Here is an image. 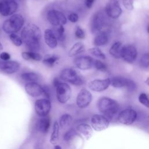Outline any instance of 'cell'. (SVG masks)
Listing matches in <instances>:
<instances>
[{"label": "cell", "mask_w": 149, "mask_h": 149, "mask_svg": "<svg viewBox=\"0 0 149 149\" xmlns=\"http://www.w3.org/2000/svg\"><path fill=\"white\" fill-rule=\"evenodd\" d=\"M41 36L40 28L33 23L26 25L20 33V37L28 51L33 52H38L40 50Z\"/></svg>", "instance_id": "obj_1"}, {"label": "cell", "mask_w": 149, "mask_h": 149, "mask_svg": "<svg viewBox=\"0 0 149 149\" xmlns=\"http://www.w3.org/2000/svg\"><path fill=\"white\" fill-rule=\"evenodd\" d=\"M99 111L109 120L113 119L119 113V105L116 101L107 97H102L97 102Z\"/></svg>", "instance_id": "obj_2"}, {"label": "cell", "mask_w": 149, "mask_h": 149, "mask_svg": "<svg viewBox=\"0 0 149 149\" xmlns=\"http://www.w3.org/2000/svg\"><path fill=\"white\" fill-rule=\"evenodd\" d=\"M24 24V18L20 13H15L7 19L2 24V30L6 34L17 33L23 29Z\"/></svg>", "instance_id": "obj_3"}, {"label": "cell", "mask_w": 149, "mask_h": 149, "mask_svg": "<svg viewBox=\"0 0 149 149\" xmlns=\"http://www.w3.org/2000/svg\"><path fill=\"white\" fill-rule=\"evenodd\" d=\"M59 78L64 82L76 86H81L85 83V80L83 76L76 68L72 67L62 69L60 73Z\"/></svg>", "instance_id": "obj_4"}, {"label": "cell", "mask_w": 149, "mask_h": 149, "mask_svg": "<svg viewBox=\"0 0 149 149\" xmlns=\"http://www.w3.org/2000/svg\"><path fill=\"white\" fill-rule=\"evenodd\" d=\"M48 22L54 27L65 25L67 23V17L61 11L52 9L47 11L46 15Z\"/></svg>", "instance_id": "obj_5"}, {"label": "cell", "mask_w": 149, "mask_h": 149, "mask_svg": "<svg viewBox=\"0 0 149 149\" xmlns=\"http://www.w3.org/2000/svg\"><path fill=\"white\" fill-rule=\"evenodd\" d=\"M56 97L61 104L66 103L71 97L72 89L68 83L61 81L55 88Z\"/></svg>", "instance_id": "obj_6"}, {"label": "cell", "mask_w": 149, "mask_h": 149, "mask_svg": "<svg viewBox=\"0 0 149 149\" xmlns=\"http://www.w3.org/2000/svg\"><path fill=\"white\" fill-rule=\"evenodd\" d=\"M18 8L19 5L15 0H0V14L2 16H10L16 13Z\"/></svg>", "instance_id": "obj_7"}, {"label": "cell", "mask_w": 149, "mask_h": 149, "mask_svg": "<svg viewBox=\"0 0 149 149\" xmlns=\"http://www.w3.org/2000/svg\"><path fill=\"white\" fill-rule=\"evenodd\" d=\"M51 109L50 100L44 98H40L36 100L34 103V110L36 114L40 117L47 116Z\"/></svg>", "instance_id": "obj_8"}, {"label": "cell", "mask_w": 149, "mask_h": 149, "mask_svg": "<svg viewBox=\"0 0 149 149\" xmlns=\"http://www.w3.org/2000/svg\"><path fill=\"white\" fill-rule=\"evenodd\" d=\"M91 125L94 130L102 131L108 127L109 120L103 115L94 114L91 119Z\"/></svg>", "instance_id": "obj_9"}, {"label": "cell", "mask_w": 149, "mask_h": 149, "mask_svg": "<svg viewBox=\"0 0 149 149\" xmlns=\"http://www.w3.org/2000/svg\"><path fill=\"white\" fill-rule=\"evenodd\" d=\"M93 96L91 92L86 88H81L76 99V103L77 106L81 109L87 108L91 102Z\"/></svg>", "instance_id": "obj_10"}, {"label": "cell", "mask_w": 149, "mask_h": 149, "mask_svg": "<svg viewBox=\"0 0 149 149\" xmlns=\"http://www.w3.org/2000/svg\"><path fill=\"white\" fill-rule=\"evenodd\" d=\"M94 59L90 56L80 55L73 59V63L76 68L81 70H86L94 67Z\"/></svg>", "instance_id": "obj_11"}, {"label": "cell", "mask_w": 149, "mask_h": 149, "mask_svg": "<svg viewBox=\"0 0 149 149\" xmlns=\"http://www.w3.org/2000/svg\"><path fill=\"white\" fill-rule=\"evenodd\" d=\"M105 18L101 12L95 13L90 21V30L93 34H98L102 31L104 26Z\"/></svg>", "instance_id": "obj_12"}, {"label": "cell", "mask_w": 149, "mask_h": 149, "mask_svg": "<svg viewBox=\"0 0 149 149\" xmlns=\"http://www.w3.org/2000/svg\"><path fill=\"white\" fill-rule=\"evenodd\" d=\"M137 116V112L134 109H125L119 112L118 116V120L123 125H130L135 122Z\"/></svg>", "instance_id": "obj_13"}, {"label": "cell", "mask_w": 149, "mask_h": 149, "mask_svg": "<svg viewBox=\"0 0 149 149\" xmlns=\"http://www.w3.org/2000/svg\"><path fill=\"white\" fill-rule=\"evenodd\" d=\"M107 15L113 19L119 18L122 13V9L118 0H110L106 5Z\"/></svg>", "instance_id": "obj_14"}, {"label": "cell", "mask_w": 149, "mask_h": 149, "mask_svg": "<svg viewBox=\"0 0 149 149\" xmlns=\"http://www.w3.org/2000/svg\"><path fill=\"white\" fill-rule=\"evenodd\" d=\"M111 85L110 78L104 79H94L88 82V87L90 90L95 92H102L107 90Z\"/></svg>", "instance_id": "obj_15"}, {"label": "cell", "mask_w": 149, "mask_h": 149, "mask_svg": "<svg viewBox=\"0 0 149 149\" xmlns=\"http://www.w3.org/2000/svg\"><path fill=\"white\" fill-rule=\"evenodd\" d=\"M137 56V51L133 44H127L123 47L122 58L129 63H133Z\"/></svg>", "instance_id": "obj_16"}, {"label": "cell", "mask_w": 149, "mask_h": 149, "mask_svg": "<svg viewBox=\"0 0 149 149\" xmlns=\"http://www.w3.org/2000/svg\"><path fill=\"white\" fill-rule=\"evenodd\" d=\"M20 68V63L17 61L9 60L0 62V70L7 74H12L19 71Z\"/></svg>", "instance_id": "obj_17"}, {"label": "cell", "mask_w": 149, "mask_h": 149, "mask_svg": "<svg viewBox=\"0 0 149 149\" xmlns=\"http://www.w3.org/2000/svg\"><path fill=\"white\" fill-rule=\"evenodd\" d=\"M26 93L30 97L36 98L42 95L43 87L38 82H29L24 85Z\"/></svg>", "instance_id": "obj_18"}, {"label": "cell", "mask_w": 149, "mask_h": 149, "mask_svg": "<svg viewBox=\"0 0 149 149\" xmlns=\"http://www.w3.org/2000/svg\"><path fill=\"white\" fill-rule=\"evenodd\" d=\"M44 39L46 45L51 49H54L58 46V40L52 29H47L44 31Z\"/></svg>", "instance_id": "obj_19"}, {"label": "cell", "mask_w": 149, "mask_h": 149, "mask_svg": "<svg viewBox=\"0 0 149 149\" xmlns=\"http://www.w3.org/2000/svg\"><path fill=\"white\" fill-rule=\"evenodd\" d=\"M51 125V119L47 115L45 116L41 117L38 119L36 123L37 130L42 134L48 133Z\"/></svg>", "instance_id": "obj_20"}, {"label": "cell", "mask_w": 149, "mask_h": 149, "mask_svg": "<svg viewBox=\"0 0 149 149\" xmlns=\"http://www.w3.org/2000/svg\"><path fill=\"white\" fill-rule=\"evenodd\" d=\"M109 40L108 33L105 31H101L96 34L93 40V45L95 47H101L107 44Z\"/></svg>", "instance_id": "obj_21"}, {"label": "cell", "mask_w": 149, "mask_h": 149, "mask_svg": "<svg viewBox=\"0 0 149 149\" xmlns=\"http://www.w3.org/2000/svg\"><path fill=\"white\" fill-rule=\"evenodd\" d=\"M77 132L81 134L85 139L88 140L93 135V128L86 123H80L78 125L76 129Z\"/></svg>", "instance_id": "obj_22"}, {"label": "cell", "mask_w": 149, "mask_h": 149, "mask_svg": "<svg viewBox=\"0 0 149 149\" xmlns=\"http://www.w3.org/2000/svg\"><path fill=\"white\" fill-rule=\"evenodd\" d=\"M123 47L122 42L120 41L114 42L109 48V52L110 55L115 59L121 58Z\"/></svg>", "instance_id": "obj_23"}, {"label": "cell", "mask_w": 149, "mask_h": 149, "mask_svg": "<svg viewBox=\"0 0 149 149\" xmlns=\"http://www.w3.org/2000/svg\"><path fill=\"white\" fill-rule=\"evenodd\" d=\"M85 51V46L81 42H76L70 48L68 51V55L69 57L76 56L77 55L81 54Z\"/></svg>", "instance_id": "obj_24"}, {"label": "cell", "mask_w": 149, "mask_h": 149, "mask_svg": "<svg viewBox=\"0 0 149 149\" xmlns=\"http://www.w3.org/2000/svg\"><path fill=\"white\" fill-rule=\"evenodd\" d=\"M22 57L26 61H40L42 60V55L38 52H33L30 51H23L21 54Z\"/></svg>", "instance_id": "obj_25"}, {"label": "cell", "mask_w": 149, "mask_h": 149, "mask_svg": "<svg viewBox=\"0 0 149 149\" xmlns=\"http://www.w3.org/2000/svg\"><path fill=\"white\" fill-rule=\"evenodd\" d=\"M111 85L115 88H123L127 85L128 79L122 76H115L110 79Z\"/></svg>", "instance_id": "obj_26"}, {"label": "cell", "mask_w": 149, "mask_h": 149, "mask_svg": "<svg viewBox=\"0 0 149 149\" xmlns=\"http://www.w3.org/2000/svg\"><path fill=\"white\" fill-rule=\"evenodd\" d=\"M20 78L26 81L29 82H38L40 80V75L34 72H25L20 74Z\"/></svg>", "instance_id": "obj_27"}, {"label": "cell", "mask_w": 149, "mask_h": 149, "mask_svg": "<svg viewBox=\"0 0 149 149\" xmlns=\"http://www.w3.org/2000/svg\"><path fill=\"white\" fill-rule=\"evenodd\" d=\"M59 56L55 54L47 55L42 60V63L48 68L53 67L59 60Z\"/></svg>", "instance_id": "obj_28"}, {"label": "cell", "mask_w": 149, "mask_h": 149, "mask_svg": "<svg viewBox=\"0 0 149 149\" xmlns=\"http://www.w3.org/2000/svg\"><path fill=\"white\" fill-rule=\"evenodd\" d=\"M59 125L57 121H55L53 126L52 131L50 137V143L52 144H56L59 140Z\"/></svg>", "instance_id": "obj_29"}, {"label": "cell", "mask_w": 149, "mask_h": 149, "mask_svg": "<svg viewBox=\"0 0 149 149\" xmlns=\"http://www.w3.org/2000/svg\"><path fill=\"white\" fill-rule=\"evenodd\" d=\"M72 116L69 113H65L61 115L59 120V125L61 128H65L70 126L72 122Z\"/></svg>", "instance_id": "obj_30"}, {"label": "cell", "mask_w": 149, "mask_h": 149, "mask_svg": "<svg viewBox=\"0 0 149 149\" xmlns=\"http://www.w3.org/2000/svg\"><path fill=\"white\" fill-rule=\"evenodd\" d=\"M58 41L60 42H64L66 39L65 35V29L63 25H61L57 27H55V29L53 30Z\"/></svg>", "instance_id": "obj_31"}, {"label": "cell", "mask_w": 149, "mask_h": 149, "mask_svg": "<svg viewBox=\"0 0 149 149\" xmlns=\"http://www.w3.org/2000/svg\"><path fill=\"white\" fill-rule=\"evenodd\" d=\"M88 51L91 55H93L94 56L97 58H100L101 59H105L106 58V56L104 52L99 48L97 47L89 48L88 49Z\"/></svg>", "instance_id": "obj_32"}, {"label": "cell", "mask_w": 149, "mask_h": 149, "mask_svg": "<svg viewBox=\"0 0 149 149\" xmlns=\"http://www.w3.org/2000/svg\"><path fill=\"white\" fill-rule=\"evenodd\" d=\"M9 37L11 42L16 47H20L22 45L23 42L20 36L17 35L16 33H12L9 35Z\"/></svg>", "instance_id": "obj_33"}, {"label": "cell", "mask_w": 149, "mask_h": 149, "mask_svg": "<svg viewBox=\"0 0 149 149\" xmlns=\"http://www.w3.org/2000/svg\"><path fill=\"white\" fill-rule=\"evenodd\" d=\"M139 66L143 69L149 68V53H144L139 60Z\"/></svg>", "instance_id": "obj_34"}, {"label": "cell", "mask_w": 149, "mask_h": 149, "mask_svg": "<svg viewBox=\"0 0 149 149\" xmlns=\"http://www.w3.org/2000/svg\"><path fill=\"white\" fill-rule=\"evenodd\" d=\"M77 131L76 129L73 128H71L69 129L64 134L63 136V140L65 141L68 143L71 141L74 137L77 135Z\"/></svg>", "instance_id": "obj_35"}, {"label": "cell", "mask_w": 149, "mask_h": 149, "mask_svg": "<svg viewBox=\"0 0 149 149\" xmlns=\"http://www.w3.org/2000/svg\"><path fill=\"white\" fill-rule=\"evenodd\" d=\"M94 67L99 71L101 72H106L107 70V65L102 62L99 59H94Z\"/></svg>", "instance_id": "obj_36"}, {"label": "cell", "mask_w": 149, "mask_h": 149, "mask_svg": "<svg viewBox=\"0 0 149 149\" xmlns=\"http://www.w3.org/2000/svg\"><path fill=\"white\" fill-rule=\"evenodd\" d=\"M74 36L78 39L83 40L86 37V33L84 30L80 26L77 25L74 28Z\"/></svg>", "instance_id": "obj_37"}, {"label": "cell", "mask_w": 149, "mask_h": 149, "mask_svg": "<svg viewBox=\"0 0 149 149\" xmlns=\"http://www.w3.org/2000/svg\"><path fill=\"white\" fill-rule=\"evenodd\" d=\"M139 101L141 104L147 108H149V98L146 93H142L139 95Z\"/></svg>", "instance_id": "obj_38"}, {"label": "cell", "mask_w": 149, "mask_h": 149, "mask_svg": "<svg viewBox=\"0 0 149 149\" xmlns=\"http://www.w3.org/2000/svg\"><path fill=\"white\" fill-rule=\"evenodd\" d=\"M126 88L129 91H134L137 88V85L133 80L130 79H128V81H127V83L126 86Z\"/></svg>", "instance_id": "obj_39"}, {"label": "cell", "mask_w": 149, "mask_h": 149, "mask_svg": "<svg viewBox=\"0 0 149 149\" xmlns=\"http://www.w3.org/2000/svg\"><path fill=\"white\" fill-rule=\"evenodd\" d=\"M42 87H43L42 95L45 97V98L50 100L51 97V91L49 87L47 85L42 86Z\"/></svg>", "instance_id": "obj_40"}, {"label": "cell", "mask_w": 149, "mask_h": 149, "mask_svg": "<svg viewBox=\"0 0 149 149\" xmlns=\"http://www.w3.org/2000/svg\"><path fill=\"white\" fill-rule=\"evenodd\" d=\"M124 7L128 10H132L134 8L133 0H122Z\"/></svg>", "instance_id": "obj_41"}, {"label": "cell", "mask_w": 149, "mask_h": 149, "mask_svg": "<svg viewBox=\"0 0 149 149\" xmlns=\"http://www.w3.org/2000/svg\"><path fill=\"white\" fill-rule=\"evenodd\" d=\"M79 19V16L77 13L75 12H71L69 14L68 16V19L69 22L73 23H75L78 22Z\"/></svg>", "instance_id": "obj_42"}, {"label": "cell", "mask_w": 149, "mask_h": 149, "mask_svg": "<svg viewBox=\"0 0 149 149\" xmlns=\"http://www.w3.org/2000/svg\"><path fill=\"white\" fill-rule=\"evenodd\" d=\"M11 56L9 53L7 52H2L0 54V59L3 61H8L10 59Z\"/></svg>", "instance_id": "obj_43"}, {"label": "cell", "mask_w": 149, "mask_h": 149, "mask_svg": "<svg viewBox=\"0 0 149 149\" xmlns=\"http://www.w3.org/2000/svg\"><path fill=\"white\" fill-rule=\"evenodd\" d=\"M95 0H84V5L87 9L92 8Z\"/></svg>", "instance_id": "obj_44"}, {"label": "cell", "mask_w": 149, "mask_h": 149, "mask_svg": "<svg viewBox=\"0 0 149 149\" xmlns=\"http://www.w3.org/2000/svg\"><path fill=\"white\" fill-rule=\"evenodd\" d=\"M61 82V80L59 77H55L52 80V86L56 88V86Z\"/></svg>", "instance_id": "obj_45"}, {"label": "cell", "mask_w": 149, "mask_h": 149, "mask_svg": "<svg viewBox=\"0 0 149 149\" xmlns=\"http://www.w3.org/2000/svg\"><path fill=\"white\" fill-rule=\"evenodd\" d=\"M145 83H146V84L147 85L149 86V77H148L146 79V80H145Z\"/></svg>", "instance_id": "obj_46"}, {"label": "cell", "mask_w": 149, "mask_h": 149, "mask_svg": "<svg viewBox=\"0 0 149 149\" xmlns=\"http://www.w3.org/2000/svg\"><path fill=\"white\" fill-rule=\"evenodd\" d=\"M54 149H62V148H61V147L60 146H59V145H55V146H54Z\"/></svg>", "instance_id": "obj_47"}, {"label": "cell", "mask_w": 149, "mask_h": 149, "mask_svg": "<svg viewBox=\"0 0 149 149\" xmlns=\"http://www.w3.org/2000/svg\"><path fill=\"white\" fill-rule=\"evenodd\" d=\"M3 45H2V43L0 42V51L2 50V49H3Z\"/></svg>", "instance_id": "obj_48"}, {"label": "cell", "mask_w": 149, "mask_h": 149, "mask_svg": "<svg viewBox=\"0 0 149 149\" xmlns=\"http://www.w3.org/2000/svg\"><path fill=\"white\" fill-rule=\"evenodd\" d=\"M147 32H148V33L149 34V25H148V27H147Z\"/></svg>", "instance_id": "obj_49"}]
</instances>
